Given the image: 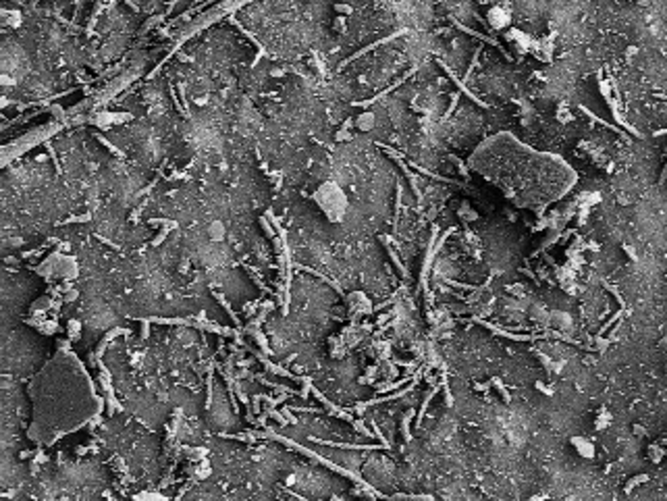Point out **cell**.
Returning a JSON list of instances; mask_svg holds the SVG:
<instances>
[{
  "label": "cell",
  "instance_id": "6da1fadb",
  "mask_svg": "<svg viewBox=\"0 0 667 501\" xmlns=\"http://www.w3.org/2000/svg\"><path fill=\"white\" fill-rule=\"evenodd\" d=\"M572 445L576 447V452L580 454V456H582V458H594L596 456V452H594V445L588 441V439H584V437H574L572 439Z\"/></svg>",
  "mask_w": 667,
  "mask_h": 501
},
{
  "label": "cell",
  "instance_id": "7a4b0ae2",
  "mask_svg": "<svg viewBox=\"0 0 667 501\" xmlns=\"http://www.w3.org/2000/svg\"><path fill=\"white\" fill-rule=\"evenodd\" d=\"M530 318H532L534 322H538V324H551V312L540 304L530 306Z\"/></svg>",
  "mask_w": 667,
  "mask_h": 501
},
{
  "label": "cell",
  "instance_id": "3957f363",
  "mask_svg": "<svg viewBox=\"0 0 667 501\" xmlns=\"http://www.w3.org/2000/svg\"><path fill=\"white\" fill-rule=\"evenodd\" d=\"M551 324H555V326H559V329L566 331L568 326H572V318L566 312H557V310H553L551 312Z\"/></svg>",
  "mask_w": 667,
  "mask_h": 501
},
{
  "label": "cell",
  "instance_id": "277c9868",
  "mask_svg": "<svg viewBox=\"0 0 667 501\" xmlns=\"http://www.w3.org/2000/svg\"><path fill=\"white\" fill-rule=\"evenodd\" d=\"M667 456V452L659 445V443H653L651 447H648V458H651L653 464H661V460Z\"/></svg>",
  "mask_w": 667,
  "mask_h": 501
},
{
  "label": "cell",
  "instance_id": "5b68a950",
  "mask_svg": "<svg viewBox=\"0 0 667 501\" xmlns=\"http://www.w3.org/2000/svg\"><path fill=\"white\" fill-rule=\"evenodd\" d=\"M648 480H651V476H648V474H636V476H632V478L628 480V485H626V491L630 493L634 487L642 485V482H648Z\"/></svg>",
  "mask_w": 667,
  "mask_h": 501
},
{
  "label": "cell",
  "instance_id": "8992f818",
  "mask_svg": "<svg viewBox=\"0 0 667 501\" xmlns=\"http://www.w3.org/2000/svg\"><path fill=\"white\" fill-rule=\"evenodd\" d=\"M609 422H611V416H609V414L603 410V412H598V416H596V422H594V426L603 430V428H607V424H609Z\"/></svg>",
  "mask_w": 667,
  "mask_h": 501
},
{
  "label": "cell",
  "instance_id": "52a82bcc",
  "mask_svg": "<svg viewBox=\"0 0 667 501\" xmlns=\"http://www.w3.org/2000/svg\"><path fill=\"white\" fill-rule=\"evenodd\" d=\"M495 387H497V391L503 395V400L505 402H509V393H507V389L503 387V383H499V381H495Z\"/></svg>",
  "mask_w": 667,
  "mask_h": 501
},
{
  "label": "cell",
  "instance_id": "ba28073f",
  "mask_svg": "<svg viewBox=\"0 0 667 501\" xmlns=\"http://www.w3.org/2000/svg\"><path fill=\"white\" fill-rule=\"evenodd\" d=\"M632 430H634V435L636 437H644L646 435V428L642 426V424H634V428H632Z\"/></svg>",
  "mask_w": 667,
  "mask_h": 501
},
{
  "label": "cell",
  "instance_id": "9c48e42d",
  "mask_svg": "<svg viewBox=\"0 0 667 501\" xmlns=\"http://www.w3.org/2000/svg\"><path fill=\"white\" fill-rule=\"evenodd\" d=\"M536 389H540V391H542V393H547V395H551V393H553V389H551V387H547V385H542L540 381L536 383Z\"/></svg>",
  "mask_w": 667,
  "mask_h": 501
}]
</instances>
